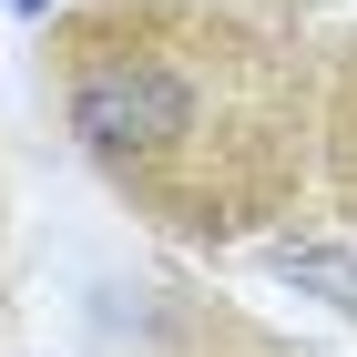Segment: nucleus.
I'll return each mask as SVG.
<instances>
[{"instance_id": "3", "label": "nucleus", "mask_w": 357, "mask_h": 357, "mask_svg": "<svg viewBox=\"0 0 357 357\" xmlns=\"http://www.w3.org/2000/svg\"><path fill=\"white\" fill-rule=\"evenodd\" d=\"M245 10H317V0H245Z\"/></svg>"}, {"instance_id": "1", "label": "nucleus", "mask_w": 357, "mask_h": 357, "mask_svg": "<svg viewBox=\"0 0 357 357\" xmlns=\"http://www.w3.org/2000/svg\"><path fill=\"white\" fill-rule=\"evenodd\" d=\"M52 102L102 184L184 245H245L317 174V72L245 0H82Z\"/></svg>"}, {"instance_id": "2", "label": "nucleus", "mask_w": 357, "mask_h": 357, "mask_svg": "<svg viewBox=\"0 0 357 357\" xmlns=\"http://www.w3.org/2000/svg\"><path fill=\"white\" fill-rule=\"evenodd\" d=\"M317 133H327V174H337V204H347V225H357V52L337 61V82H327V112H317Z\"/></svg>"}]
</instances>
